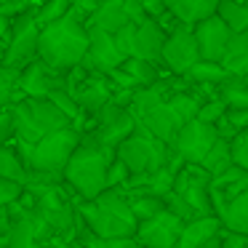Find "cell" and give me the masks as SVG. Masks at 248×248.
Instances as JSON below:
<instances>
[{
  "instance_id": "ab89813d",
  "label": "cell",
  "mask_w": 248,
  "mask_h": 248,
  "mask_svg": "<svg viewBox=\"0 0 248 248\" xmlns=\"http://www.w3.org/2000/svg\"><path fill=\"white\" fill-rule=\"evenodd\" d=\"M96 8H99V0H72V11H75L78 19H83V22H88Z\"/></svg>"
},
{
  "instance_id": "44dd1931",
  "label": "cell",
  "mask_w": 248,
  "mask_h": 248,
  "mask_svg": "<svg viewBox=\"0 0 248 248\" xmlns=\"http://www.w3.org/2000/svg\"><path fill=\"white\" fill-rule=\"evenodd\" d=\"M123 6H125V0H99V8L86 22V30H99V32L115 35L123 24H131Z\"/></svg>"
},
{
  "instance_id": "f35d334b",
  "label": "cell",
  "mask_w": 248,
  "mask_h": 248,
  "mask_svg": "<svg viewBox=\"0 0 248 248\" xmlns=\"http://www.w3.org/2000/svg\"><path fill=\"white\" fill-rule=\"evenodd\" d=\"M219 248H248V237L246 235H235V232L219 230Z\"/></svg>"
},
{
  "instance_id": "d6a6232c",
  "label": "cell",
  "mask_w": 248,
  "mask_h": 248,
  "mask_svg": "<svg viewBox=\"0 0 248 248\" xmlns=\"http://www.w3.org/2000/svg\"><path fill=\"white\" fill-rule=\"evenodd\" d=\"M230 163L235 168L248 171V131H240V134L230 141Z\"/></svg>"
},
{
  "instance_id": "9c48e42d",
  "label": "cell",
  "mask_w": 248,
  "mask_h": 248,
  "mask_svg": "<svg viewBox=\"0 0 248 248\" xmlns=\"http://www.w3.org/2000/svg\"><path fill=\"white\" fill-rule=\"evenodd\" d=\"M38 24L32 19V8L24 11L11 22V32H8V43L3 51L0 67H14V70H24L30 62L38 59Z\"/></svg>"
},
{
  "instance_id": "277c9868",
  "label": "cell",
  "mask_w": 248,
  "mask_h": 248,
  "mask_svg": "<svg viewBox=\"0 0 248 248\" xmlns=\"http://www.w3.org/2000/svg\"><path fill=\"white\" fill-rule=\"evenodd\" d=\"M78 144H80V134L75 128H62V131H54V134L43 136L32 147L14 141V152L19 155L27 176L30 173H38V176L62 179V171H64L67 160H70V155L75 152Z\"/></svg>"
},
{
  "instance_id": "4316f807",
  "label": "cell",
  "mask_w": 248,
  "mask_h": 248,
  "mask_svg": "<svg viewBox=\"0 0 248 248\" xmlns=\"http://www.w3.org/2000/svg\"><path fill=\"white\" fill-rule=\"evenodd\" d=\"M216 99L227 109H248V86L246 78H230L216 88Z\"/></svg>"
},
{
  "instance_id": "bcb514c9",
  "label": "cell",
  "mask_w": 248,
  "mask_h": 248,
  "mask_svg": "<svg viewBox=\"0 0 248 248\" xmlns=\"http://www.w3.org/2000/svg\"><path fill=\"white\" fill-rule=\"evenodd\" d=\"M8 3H11V0H0V8H3V6H8ZM30 3H35V0H30Z\"/></svg>"
},
{
  "instance_id": "f1b7e54d",
  "label": "cell",
  "mask_w": 248,
  "mask_h": 248,
  "mask_svg": "<svg viewBox=\"0 0 248 248\" xmlns=\"http://www.w3.org/2000/svg\"><path fill=\"white\" fill-rule=\"evenodd\" d=\"M0 179H8V182L24 187L27 184V171H24L19 155L14 152V147L0 144Z\"/></svg>"
},
{
  "instance_id": "30bf717a",
  "label": "cell",
  "mask_w": 248,
  "mask_h": 248,
  "mask_svg": "<svg viewBox=\"0 0 248 248\" xmlns=\"http://www.w3.org/2000/svg\"><path fill=\"white\" fill-rule=\"evenodd\" d=\"M208 182L211 176L200 166H184V163L176 171V176H173L171 192L192 211L195 219L214 216V208H211V200H208Z\"/></svg>"
},
{
  "instance_id": "ffe728a7",
  "label": "cell",
  "mask_w": 248,
  "mask_h": 248,
  "mask_svg": "<svg viewBox=\"0 0 248 248\" xmlns=\"http://www.w3.org/2000/svg\"><path fill=\"white\" fill-rule=\"evenodd\" d=\"M168 16L184 27H195L198 22L214 16L219 0H163Z\"/></svg>"
},
{
  "instance_id": "7dc6e473",
  "label": "cell",
  "mask_w": 248,
  "mask_h": 248,
  "mask_svg": "<svg viewBox=\"0 0 248 248\" xmlns=\"http://www.w3.org/2000/svg\"><path fill=\"white\" fill-rule=\"evenodd\" d=\"M0 144H8V141H6V136H3V134H0Z\"/></svg>"
},
{
  "instance_id": "74e56055",
  "label": "cell",
  "mask_w": 248,
  "mask_h": 248,
  "mask_svg": "<svg viewBox=\"0 0 248 248\" xmlns=\"http://www.w3.org/2000/svg\"><path fill=\"white\" fill-rule=\"evenodd\" d=\"M141 11H144L147 19H152V22H160L163 16H166V6H163V0H139Z\"/></svg>"
},
{
  "instance_id": "52a82bcc",
  "label": "cell",
  "mask_w": 248,
  "mask_h": 248,
  "mask_svg": "<svg viewBox=\"0 0 248 248\" xmlns=\"http://www.w3.org/2000/svg\"><path fill=\"white\" fill-rule=\"evenodd\" d=\"M173 152L166 144H160L157 139H152L150 134L136 128L134 134L125 141H120L115 147V157L125 166V171L131 176H147V173H155L157 168H163L171 160Z\"/></svg>"
},
{
  "instance_id": "d4e9b609",
  "label": "cell",
  "mask_w": 248,
  "mask_h": 248,
  "mask_svg": "<svg viewBox=\"0 0 248 248\" xmlns=\"http://www.w3.org/2000/svg\"><path fill=\"white\" fill-rule=\"evenodd\" d=\"M184 80L192 83V86H205V88H219L221 83L230 80V75H227V70L221 64H211V62H195L192 67H189L187 72H184Z\"/></svg>"
},
{
  "instance_id": "5bb4252c",
  "label": "cell",
  "mask_w": 248,
  "mask_h": 248,
  "mask_svg": "<svg viewBox=\"0 0 248 248\" xmlns=\"http://www.w3.org/2000/svg\"><path fill=\"white\" fill-rule=\"evenodd\" d=\"M123 64V56L118 54L112 43V35L107 32H99V30H88V48H86V56H83L80 67L91 75H102L107 78L112 70Z\"/></svg>"
},
{
  "instance_id": "3957f363",
  "label": "cell",
  "mask_w": 248,
  "mask_h": 248,
  "mask_svg": "<svg viewBox=\"0 0 248 248\" xmlns=\"http://www.w3.org/2000/svg\"><path fill=\"white\" fill-rule=\"evenodd\" d=\"M115 160V150L93 144L88 134H80V144L70 155L64 171H62V184L75 195L78 200H93L107 189V168Z\"/></svg>"
},
{
  "instance_id": "e0dca14e",
  "label": "cell",
  "mask_w": 248,
  "mask_h": 248,
  "mask_svg": "<svg viewBox=\"0 0 248 248\" xmlns=\"http://www.w3.org/2000/svg\"><path fill=\"white\" fill-rule=\"evenodd\" d=\"M112 91H115V88H112V83H109L107 78L86 72V75H83L67 93L75 99V104L80 107V112L86 115V118H91V115H96L104 104H109Z\"/></svg>"
},
{
  "instance_id": "ba28073f",
  "label": "cell",
  "mask_w": 248,
  "mask_h": 248,
  "mask_svg": "<svg viewBox=\"0 0 248 248\" xmlns=\"http://www.w3.org/2000/svg\"><path fill=\"white\" fill-rule=\"evenodd\" d=\"M134 131H136V123H134V118L128 115V109H120V107H115V104L109 102V104H104L96 115L88 118L83 134L91 136L93 144L107 147V150H115V147H118L120 141L128 139Z\"/></svg>"
},
{
  "instance_id": "60d3db41",
  "label": "cell",
  "mask_w": 248,
  "mask_h": 248,
  "mask_svg": "<svg viewBox=\"0 0 248 248\" xmlns=\"http://www.w3.org/2000/svg\"><path fill=\"white\" fill-rule=\"evenodd\" d=\"M224 120L232 125L235 131H246L248 125V109H227L224 112Z\"/></svg>"
},
{
  "instance_id": "e575fe53",
  "label": "cell",
  "mask_w": 248,
  "mask_h": 248,
  "mask_svg": "<svg viewBox=\"0 0 248 248\" xmlns=\"http://www.w3.org/2000/svg\"><path fill=\"white\" fill-rule=\"evenodd\" d=\"M80 240L86 248H139V243H136L134 237H123V240H96V237H91L86 230H83Z\"/></svg>"
},
{
  "instance_id": "4dcf8cb0",
  "label": "cell",
  "mask_w": 248,
  "mask_h": 248,
  "mask_svg": "<svg viewBox=\"0 0 248 248\" xmlns=\"http://www.w3.org/2000/svg\"><path fill=\"white\" fill-rule=\"evenodd\" d=\"M230 166H232L230 163V144L221 141V139H216L214 147H211V150L205 152V157L200 160V168H203L208 176H216V173L227 171Z\"/></svg>"
},
{
  "instance_id": "f6af8a7d",
  "label": "cell",
  "mask_w": 248,
  "mask_h": 248,
  "mask_svg": "<svg viewBox=\"0 0 248 248\" xmlns=\"http://www.w3.org/2000/svg\"><path fill=\"white\" fill-rule=\"evenodd\" d=\"M0 248H8V240H6V235H0Z\"/></svg>"
},
{
  "instance_id": "7402d4cb",
  "label": "cell",
  "mask_w": 248,
  "mask_h": 248,
  "mask_svg": "<svg viewBox=\"0 0 248 248\" xmlns=\"http://www.w3.org/2000/svg\"><path fill=\"white\" fill-rule=\"evenodd\" d=\"M230 78H246L248 75V32H235L227 40L224 56L219 62Z\"/></svg>"
},
{
  "instance_id": "1f68e13d",
  "label": "cell",
  "mask_w": 248,
  "mask_h": 248,
  "mask_svg": "<svg viewBox=\"0 0 248 248\" xmlns=\"http://www.w3.org/2000/svg\"><path fill=\"white\" fill-rule=\"evenodd\" d=\"M19 72L22 70H14V67H0V112L8 109L11 104H16L19 99Z\"/></svg>"
},
{
  "instance_id": "4fadbf2b",
  "label": "cell",
  "mask_w": 248,
  "mask_h": 248,
  "mask_svg": "<svg viewBox=\"0 0 248 248\" xmlns=\"http://www.w3.org/2000/svg\"><path fill=\"white\" fill-rule=\"evenodd\" d=\"M182 227H184V221L179 216H173L171 211L163 208L152 219L136 224L134 240L139 243V248H176Z\"/></svg>"
},
{
  "instance_id": "836d02e7",
  "label": "cell",
  "mask_w": 248,
  "mask_h": 248,
  "mask_svg": "<svg viewBox=\"0 0 248 248\" xmlns=\"http://www.w3.org/2000/svg\"><path fill=\"white\" fill-rule=\"evenodd\" d=\"M224 112H227L224 104H221L216 96H211V99H205V102L200 104V109H198V115H195V120H200V123H205V125H214Z\"/></svg>"
},
{
  "instance_id": "8992f818",
  "label": "cell",
  "mask_w": 248,
  "mask_h": 248,
  "mask_svg": "<svg viewBox=\"0 0 248 248\" xmlns=\"http://www.w3.org/2000/svg\"><path fill=\"white\" fill-rule=\"evenodd\" d=\"M14 115V141L16 144H30L40 141L43 136L54 134L62 128H72L70 120L48 102V99H19L11 104Z\"/></svg>"
},
{
  "instance_id": "8d00e7d4",
  "label": "cell",
  "mask_w": 248,
  "mask_h": 248,
  "mask_svg": "<svg viewBox=\"0 0 248 248\" xmlns=\"http://www.w3.org/2000/svg\"><path fill=\"white\" fill-rule=\"evenodd\" d=\"M24 187H19V184L8 182V179H0V211L8 208L11 203H16L19 195H22Z\"/></svg>"
},
{
  "instance_id": "603a6c76",
  "label": "cell",
  "mask_w": 248,
  "mask_h": 248,
  "mask_svg": "<svg viewBox=\"0 0 248 248\" xmlns=\"http://www.w3.org/2000/svg\"><path fill=\"white\" fill-rule=\"evenodd\" d=\"M214 216L219 219L221 230L235 232V235H246L248 232V192L237 195L235 200H230L221 208H216Z\"/></svg>"
},
{
  "instance_id": "f546056e",
  "label": "cell",
  "mask_w": 248,
  "mask_h": 248,
  "mask_svg": "<svg viewBox=\"0 0 248 248\" xmlns=\"http://www.w3.org/2000/svg\"><path fill=\"white\" fill-rule=\"evenodd\" d=\"M70 8H72V0H40L38 6L32 8V19L38 24V30H43L48 24L59 22Z\"/></svg>"
},
{
  "instance_id": "2e32d148",
  "label": "cell",
  "mask_w": 248,
  "mask_h": 248,
  "mask_svg": "<svg viewBox=\"0 0 248 248\" xmlns=\"http://www.w3.org/2000/svg\"><path fill=\"white\" fill-rule=\"evenodd\" d=\"M192 30L195 38V48H198V59L200 62H211V64H219L221 56H224L227 40H230V30L219 22L216 16H208L203 22H198Z\"/></svg>"
},
{
  "instance_id": "83f0119b",
  "label": "cell",
  "mask_w": 248,
  "mask_h": 248,
  "mask_svg": "<svg viewBox=\"0 0 248 248\" xmlns=\"http://www.w3.org/2000/svg\"><path fill=\"white\" fill-rule=\"evenodd\" d=\"M125 203H128V211L131 216H134V221L139 224V221H147L152 219L155 214H160L163 211V200L160 198H152V195H141V192H125Z\"/></svg>"
},
{
  "instance_id": "7a4b0ae2",
  "label": "cell",
  "mask_w": 248,
  "mask_h": 248,
  "mask_svg": "<svg viewBox=\"0 0 248 248\" xmlns=\"http://www.w3.org/2000/svg\"><path fill=\"white\" fill-rule=\"evenodd\" d=\"M88 48V30L78 14L67 11L59 22L48 24L38 32V59L54 72H67L78 67Z\"/></svg>"
},
{
  "instance_id": "ac0fdd59",
  "label": "cell",
  "mask_w": 248,
  "mask_h": 248,
  "mask_svg": "<svg viewBox=\"0 0 248 248\" xmlns=\"http://www.w3.org/2000/svg\"><path fill=\"white\" fill-rule=\"evenodd\" d=\"M243 192H248V171L235 168V166L211 176V182H208V200L214 211L221 208L224 203H230V200H235Z\"/></svg>"
},
{
  "instance_id": "b9f144b4",
  "label": "cell",
  "mask_w": 248,
  "mask_h": 248,
  "mask_svg": "<svg viewBox=\"0 0 248 248\" xmlns=\"http://www.w3.org/2000/svg\"><path fill=\"white\" fill-rule=\"evenodd\" d=\"M8 32H11V24L0 16V40H3V43H8Z\"/></svg>"
},
{
  "instance_id": "7bdbcfd3",
  "label": "cell",
  "mask_w": 248,
  "mask_h": 248,
  "mask_svg": "<svg viewBox=\"0 0 248 248\" xmlns=\"http://www.w3.org/2000/svg\"><path fill=\"white\" fill-rule=\"evenodd\" d=\"M219 243H221V240H219V232H216V235H214V237H208V240H205L200 248H219Z\"/></svg>"
},
{
  "instance_id": "7c38bea8",
  "label": "cell",
  "mask_w": 248,
  "mask_h": 248,
  "mask_svg": "<svg viewBox=\"0 0 248 248\" xmlns=\"http://www.w3.org/2000/svg\"><path fill=\"white\" fill-rule=\"evenodd\" d=\"M195 62H200V59H198V48H195L192 30L184 27V24H179V27L171 30V32L166 35V40H163L160 64L166 67L168 75L182 78Z\"/></svg>"
},
{
  "instance_id": "484cf974",
  "label": "cell",
  "mask_w": 248,
  "mask_h": 248,
  "mask_svg": "<svg viewBox=\"0 0 248 248\" xmlns=\"http://www.w3.org/2000/svg\"><path fill=\"white\" fill-rule=\"evenodd\" d=\"M216 19L230 30L232 35L235 32H246L248 27V8L246 3H235V0H219V6H216Z\"/></svg>"
},
{
  "instance_id": "5b68a950",
  "label": "cell",
  "mask_w": 248,
  "mask_h": 248,
  "mask_svg": "<svg viewBox=\"0 0 248 248\" xmlns=\"http://www.w3.org/2000/svg\"><path fill=\"white\" fill-rule=\"evenodd\" d=\"M203 102L205 99L195 96L189 88L176 91L163 104H157L155 109H150L144 118L136 120V128L150 134L152 139H157L160 144L171 147V141H173V136L179 134V128H182L184 123H189V120H195V115H198V109Z\"/></svg>"
},
{
  "instance_id": "c3c4849f",
  "label": "cell",
  "mask_w": 248,
  "mask_h": 248,
  "mask_svg": "<svg viewBox=\"0 0 248 248\" xmlns=\"http://www.w3.org/2000/svg\"><path fill=\"white\" fill-rule=\"evenodd\" d=\"M0 59H3V54H0Z\"/></svg>"
},
{
  "instance_id": "cb8c5ba5",
  "label": "cell",
  "mask_w": 248,
  "mask_h": 248,
  "mask_svg": "<svg viewBox=\"0 0 248 248\" xmlns=\"http://www.w3.org/2000/svg\"><path fill=\"white\" fill-rule=\"evenodd\" d=\"M219 230H221V224H219L216 216H200V219H192V221H187V224L182 227V235H179V240H176V248H200Z\"/></svg>"
},
{
  "instance_id": "d6986e66",
  "label": "cell",
  "mask_w": 248,
  "mask_h": 248,
  "mask_svg": "<svg viewBox=\"0 0 248 248\" xmlns=\"http://www.w3.org/2000/svg\"><path fill=\"white\" fill-rule=\"evenodd\" d=\"M163 40H166V32L157 27V22H152V19L139 22L134 30V59L150 62V64L157 67L160 64Z\"/></svg>"
},
{
  "instance_id": "6da1fadb",
  "label": "cell",
  "mask_w": 248,
  "mask_h": 248,
  "mask_svg": "<svg viewBox=\"0 0 248 248\" xmlns=\"http://www.w3.org/2000/svg\"><path fill=\"white\" fill-rule=\"evenodd\" d=\"M75 216L83 230L96 240H123V237H134L136 232V221L120 187L104 189L93 200H78Z\"/></svg>"
},
{
  "instance_id": "9a60e30c",
  "label": "cell",
  "mask_w": 248,
  "mask_h": 248,
  "mask_svg": "<svg viewBox=\"0 0 248 248\" xmlns=\"http://www.w3.org/2000/svg\"><path fill=\"white\" fill-rule=\"evenodd\" d=\"M16 88L22 99H46L54 88H64V72H54L40 59H35L19 72Z\"/></svg>"
},
{
  "instance_id": "ee69618b",
  "label": "cell",
  "mask_w": 248,
  "mask_h": 248,
  "mask_svg": "<svg viewBox=\"0 0 248 248\" xmlns=\"http://www.w3.org/2000/svg\"><path fill=\"white\" fill-rule=\"evenodd\" d=\"M8 232V219H6V211H0V235Z\"/></svg>"
},
{
  "instance_id": "d590c367",
  "label": "cell",
  "mask_w": 248,
  "mask_h": 248,
  "mask_svg": "<svg viewBox=\"0 0 248 248\" xmlns=\"http://www.w3.org/2000/svg\"><path fill=\"white\" fill-rule=\"evenodd\" d=\"M131 179V173L125 171V166L115 157L112 163H109V168H107V189H118V187H123L125 182Z\"/></svg>"
},
{
  "instance_id": "8fae6325",
  "label": "cell",
  "mask_w": 248,
  "mask_h": 248,
  "mask_svg": "<svg viewBox=\"0 0 248 248\" xmlns=\"http://www.w3.org/2000/svg\"><path fill=\"white\" fill-rule=\"evenodd\" d=\"M216 131L214 125H205L200 120H189L179 128V134L173 136L168 150L184 163V166H200V160L205 157V152L214 147Z\"/></svg>"
}]
</instances>
